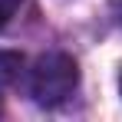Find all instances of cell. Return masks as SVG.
Returning <instances> with one entry per match:
<instances>
[{"label": "cell", "mask_w": 122, "mask_h": 122, "mask_svg": "<svg viewBox=\"0 0 122 122\" xmlns=\"http://www.w3.org/2000/svg\"><path fill=\"white\" fill-rule=\"evenodd\" d=\"M79 86V66L66 53H46L36 60L30 76V92L40 106H60Z\"/></svg>", "instance_id": "1"}, {"label": "cell", "mask_w": 122, "mask_h": 122, "mask_svg": "<svg viewBox=\"0 0 122 122\" xmlns=\"http://www.w3.org/2000/svg\"><path fill=\"white\" fill-rule=\"evenodd\" d=\"M119 92H122V76H119Z\"/></svg>", "instance_id": "5"}, {"label": "cell", "mask_w": 122, "mask_h": 122, "mask_svg": "<svg viewBox=\"0 0 122 122\" xmlns=\"http://www.w3.org/2000/svg\"><path fill=\"white\" fill-rule=\"evenodd\" d=\"M20 3H23V0H0V30H3L7 23H10L13 17H17Z\"/></svg>", "instance_id": "2"}, {"label": "cell", "mask_w": 122, "mask_h": 122, "mask_svg": "<svg viewBox=\"0 0 122 122\" xmlns=\"http://www.w3.org/2000/svg\"><path fill=\"white\" fill-rule=\"evenodd\" d=\"M112 13H116V20H119V26H122V0H112Z\"/></svg>", "instance_id": "3"}, {"label": "cell", "mask_w": 122, "mask_h": 122, "mask_svg": "<svg viewBox=\"0 0 122 122\" xmlns=\"http://www.w3.org/2000/svg\"><path fill=\"white\" fill-rule=\"evenodd\" d=\"M0 112H3V96H0Z\"/></svg>", "instance_id": "4"}]
</instances>
